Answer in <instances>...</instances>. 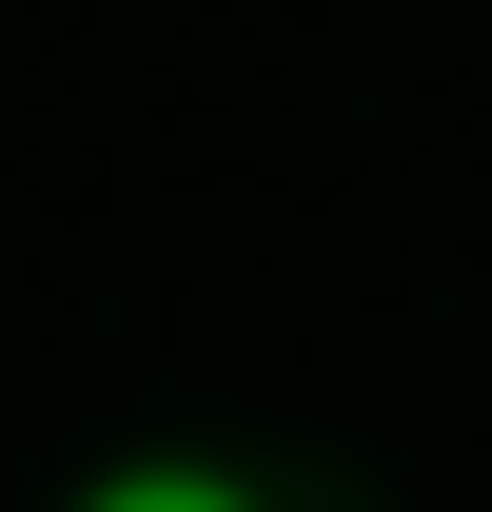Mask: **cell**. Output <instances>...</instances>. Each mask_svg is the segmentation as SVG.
<instances>
[{"label":"cell","instance_id":"cell-1","mask_svg":"<svg viewBox=\"0 0 492 512\" xmlns=\"http://www.w3.org/2000/svg\"><path fill=\"white\" fill-rule=\"evenodd\" d=\"M79 512H256V493H237V473H197V453H138V473H99Z\"/></svg>","mask_w":492,"mask_h":512}]
</instances>
